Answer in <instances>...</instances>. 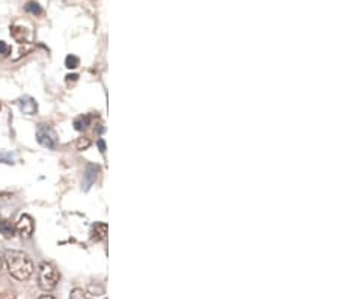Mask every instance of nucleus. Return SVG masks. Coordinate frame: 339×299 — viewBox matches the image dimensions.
Returning a JSON list of instances; mask_svg holds the SVG:
<instances>
[{
    "label": "nucleus",
    "instance_id": "obj_1",
    "mask_svg": "<svg viewBox=\"0 0 339 299\" xmlns=\"http://www.w3.org/2000/svg\"><path fill=\"white\" fill-rule=\"evenodd\" d=\"M6 266L9 274L20 281L29 280L35 271L32 259L23 251H8L6 253Z\"/></svg>",
    "mask_w": 339,
    "mask_h": 299
},
{
    "label": "nucleus",
    "instance_id": "obj_2",
    "mask_svg": "<svg viewBox=\"0 0 339 299\" xmlns=\"http://www.w3.org/2000/svg\"><path fill=\"white\" fill-rule=\"evenodd\" d=\"M58 283H59V272L56 271V268L50 263H41L38 269V286L42 290L50 292L56 289Z\"/></svg>",
    "mask_w": 339,
    "mask_h": 299
},
{
    "label": "nucleus",
    "instance_id": "obj_3",
    "mask_svg": "<svg viewBox=\"0 0 339 299\" xmlns=\"http://www.w3.org/2000/svg\"><path fill=\"white\" fill-rule=\"evenodd\" d=\"M36 139H38V142H39L42 147L50 148V150L56 148V145H58V138H56L54 132H53L50 127H45V126H42V127L38 129Z\"/></svg>",
    "mask_w": 339,
    "mask_h": 299
},
{
    "label": "nucleus",
    "instance_id": "obj_4",
    "mask_svg": "<svg viewBox=\"0 0 339 299\" xmlns=\"http://www.w3.org/2000/svg\"><path fill=\"white\" fill-rule=\"evenodd\" d=\"M15 231L20 234L21 239H30L33 231H35V222L29 215H23L20 216V219L17 221L15 225Z\"/></svg>",
    "mask_w": 339,
    "mask_h": 299
},
{
    "label": "nucleus",
    "instance_id": "obj_5",
    "mask_svg": "<svg viewBox=\"0 0 339 299\" xmlns=\"http://www.w3.org/2000/svg\"><path fill=\"white\" fill-rule=\"evenodd\" d=\"M18 106H20L21 112L26 114V115H33L36 112V109H38L36 102H35L32 97H23V98H20L18 100Z\"/></svg>",
    "mask_w": 339,
    "mask_h": 299
},
{
    "label": "nucleus",
    "instance_id": "obj_6",
    "mask_svg": "<svg viewBox=\"0 0 339 299\" xmlns=\"http://www.w3.org/2000/svg\"><path fill=\"white\" fill-rule=\"evenodd\" d=\"M107 236V225L104 222H97L92 225V239L94 240H103Z\"/></svg>",
    "mask_w": 339,
    "mask_h": 299
},
{
    "label": "nucleus",
    "instance_id": "obj_7",
    "mask_svg": "<svg viewBox=\"0 0 339 299\" xmlns=\"http://www.w3.org/2000/svg\"><path fill=\"white\" fill-rule=\"evenodd\" d=\"M14 231H15V228L11 225V222H8L5 219H0V234L6 239H11L14 236Z\"/></svg>",
    "mask_w": 339,
    "mask_h": 299
},
{
    "label": "nucleus",
    "instance_id": "obj_8",
    "mask_svg": "<svg viewBox=\"0 0 339 299\" xmlns=\"http://www.w3.org/2000/svg\"><path fill=\"white\" fill-rule=\"evenodd\" d=\"M97 177V168L94 165H89L85 174V189H89V186L95 181Z\"/></svg>",
    "mask_w": 339,
    "mask_h": 299
},
{
    "label": "nucleus",
    "instance_id": "obj_9",
    "mask_svg": "<svg viewBox=\"0 0 339 299\" xmlns=\"http://www.w3.org/2000/svg\"><path fill=\"white\" fill-rule=\"evenodd\" d=\"M88 126H89V117H86V115L77 117L74 120V129L76 130H85Z\"/></svg>",
    "mask_w": 339,
    "mask_h": 299
},
{
    "label": "nucleus",
    "instance_id": "obj_10",
    "mask_svg": "<svg viewBox=\"0 0 339 299\" xmlns=\"http://www.w3.org/2000/svg\"><path fill=\"white\" fill-rule=\"evenodd\" d=\"M11 33H12V36L18 41V42H23V41H26V30H24V27H18V26H14L12 29H11Z\"/></svg>",
    "mask_w": 339,
    "mask_h": 299
},
{
    "label": "nucleus",
    "instance_id": "obj_11",
    "mask_svg": "<svg viewBox=\"0 0 339 299\" xmlns=\"http://www.w3.org/2000/svg\"><path fill=\"white\" fill-rule=\"evenodd\" d=\"M24 11L29 12V14H35V15H39V14L42 12L41 6H39L36 2H29V3L24 6Z\"/></svg>",
    "mask_w": 339,
    "mask_h": 299
},
{
    "label": "nucleus",
    "instance_id": "obj_12",
    "mask_svg": "<svg viewBox=\"0 0 339 299\" xmlns=\"http://www.w3.org/2000/svg\"><path fill=\"white\" fill-rule=\"evenodd\" d=\"M70 299H89V296L83 289H74L70 293Z\"/></svg>",
    "mask_w": 339,
    "mask_h": 299
},
{
    "label": "nucleus",
    "instance_id": "obj_13",
    "mask_svg": "<svg viewBox=\"0 0 339 299\" xmlns=\"http://www.w3.org/2000/svg\"><path fill=\"white\" fill-rule=\"evenodd\" d=\"M79 58L77 56H74V55H68L67 56V59H65V65H67V68H77L79 67Z\"/></svg>",
    "mask_w": 339,
    "mask_h": 299
},
{
    "label": "nucleus",
    "instance_id": "obj_14",
    "mask_svg": "<svg viewBox=\"0 0 339 299\" xmlns=\"http://www.w3.org/2000/svg\"><path fill=\"white\" fill-rule=\"evenodd\" d=\"M89 145H91V141H89L88 138H80V139L77 141V150H80V151L86 150Z\"/></svg>",
    "mask_w": 339,
    "mask_h": 299
},
{
    "label": "nucleus",
    "instance_id": "obj_15",
    "mask_svg": "<svg viewBox=\"0 0 339 299\" xmlns=\"http://www.w3.org/2000/svg\"><path fill=\"white\" fill-rule=\"evenodd\" d=\"M9 52H11L9 45L6 42H3V41H0V55H2V56H8Z\"/></svg>",
    "mask_w": 339,
    "mask_h": 299
},
{
    "label": "nucleus",
    "instance_id": "obj_16",
    "mask_svg": "<svg viewBox=\"0 0 339 299\" xmlns=\"http://www.w3.org/2000/svg\"><path fill=\"white\" fill-rule=\"evenodd\" d=\"M38 299H54L53 296H50V295H44V296H39Z\"/></svg>",
    "mask_w": 339,
    "mask_h": 299
},
{
    "label": "nucleus",
    "instance_id": "obj_17",
    "mask_svg": "<svg viewBox=\"0 0 339 299\" xmlns=\"http://www.w3.org/2000/svg\"><path fill=\"white\" fill-rule=\"evenodd\" d=\"M98 147H100L101 151H104V142L103 141H98Z\"/></svg>",
    "mask_w": 339,
    "mask_h": 299
},
{
    "label": "nucleus",
    "instance_id": "obj_18",
    "mask_svg": "<svg viewBox=\"0 0 339 299\" xmlns=\"http://www.w3.org/2000/svg\"><path fill=\"white\" fill-rule=\"evenodd\" d=\"M0 269H2V259H0Z\"/></svg>",
    "mask_w": 339,
    "mask_h": 299
},
{
    "label": "nucleus",
    "instance_id": "obj_19",
    "mask_svg": "<svg viewBox=\"0 0 339 299\" xmlns=\"http://www.w3.org/2000/svg\"><path fill=\"white\" fill-rule=\"evenodd\" d=\"M0 109H2V105H0Z\"/></svg>",
    "mask_w": 339,
    "mask_h": 299
}]
</instances>
